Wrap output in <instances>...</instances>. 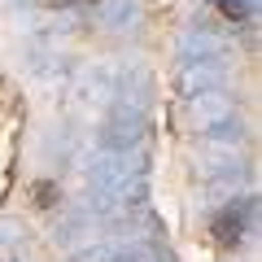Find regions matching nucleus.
I'll use <instances>...</instances> for the list:
<instances>
[{"label":"nucleus","mask_w":262,"mask_h":262,"mask_svg":"<svg viewBox=\"0 0 262 262\" xmlns=\"http://www.w3.org/2000/svg\"><path fill=\"white\" fill-rule=\"evenodd\" d=\"M27 241V236H22V223H13V219H0V249H5V245H22Z\"/></svg>","instance_id":"14"},{"label":"nucleus","mask_w":262,"mask_h":262,"mask_svg":"<svg viewBox=\"0 0 262 262\" xmlns=\"http://www.w3.org/2000/svg\"><path fill=\"white\" fill-rule=\"evenodd\" d=\"M196 175L214 196H236L253 184V166L249 158H241V149H210L196 166Z\"/></svg>","instance_id":"4"},{"label":"nucleus","mask_w":262,"mask_h":262,"mask_svg":"<svg viewBox=\"0 0 262 262\" xmlns=\"http://www.w3.org/2000/svg\"><path fill=\"white\" fill-rule=\"evenodd\" d=\"M114 101L136 105V110H144V114H149V105H153V75L144 70L140 61L118 66V79H114Z\"/></svg>","instance_id":"7"},{"label":"nucleus","mask_w":262,"mask_h":262,"mask_svg":"<svg viewBox=\"0 0 262 262\" xmlns=\"http://www.w3.org/2000/svg\"><path fill=\"white\" fill-rule=\"evenodd\" d=\"M92 18H96V27L122 35V31H136L144 22V0H96Z\"/></svg>","instance_id":"8"},{"label":"nucleus","mask_w":262,"mask_h":262,"mask_svg":"<svg viewBox=\"0 0 262 262\" xmlns=\"http://www.w3.org/2000/svg\"><path fill=\"white\" fill-rule=\"evenodd\" d=\"M201 140H206L210 149H245V144H249V122L241 118V110H232V114H223V118L206 122V127H201Z\"/></svg>","instance_id":"9"},{"label":"nucleus","mask_w":262,"mask_h":262,"mask_svg":"<svg viewBox=\"0 0 262 262\" xmlns=\"http://www.w3.org/2000/svg\"><path fill=\"white\" fill-rule=\"evenodd\" d=\"M253 227H258V196L253 192H236L210 210V236L219 245H227V249L245 245L253 236Z\"/></svg>","instance_id":"3"},{"label":"nucleus","mask_w":262,"mask_h":262,"mask_svg":"<svg viewBox=\"0 0 262 262\" xmlns=\"http://www.w3.org/2000/svg\"><path fill=\"white\" fill-rule=\"evenodd\" d=\"M114 79H118V66H96V70H83L75 88L79 105H110L114 101Z\"/></svg>","instance_id":"11"},{"label":"nucleus","mask_w":262,"mask_h":262,"mask_svg":"<svg viewBox=\"0 0 262 262\" xmlns=\"http://www.w3.org/2000/svg\"><path fill=\"white\" fill-rule=\"evenodd\" d=\"M210 5H214L227 22H249L253 9H258V0H210Z\"/></svg>","instance_id":"13"},{"label":"nucleus","mask_w":262,"mask_h":262,"mask_svg":"<svg viewBox=\"0 0 262 262\" xmlns=\"http://www.w3.org/2000/svg\"><path fill=\"white\" fill-rule=\"evenodd\" d=\"M227 79H232V70L223 61H179V70H175V88L184 101L206 96V92H223Z\"/></svg>","instance_id":"6"},{"label":"nucleus","mask_w":262,"mask_h":262,"mask_svg":"<svg viewBox=\"0 0 262 262\" xmlns=\"http://www.w3.org/2000/svg\"><path fill=\"white\" fill-rule=\"evenodd\" d=\"M175 57L179 61H223L232 57V44H227V35H219L214 22H188L184 31H179V44H175Z\"/></svg>","instance_id":"5"},{"label":"nucleus","mask_w":262,"mask_h":262,"mask_svg":"<svg viewBox=\"0 0 262 262\" xmlns=\"http://www.w3.org/2000/svg\"><path fill=\"white\" fill-rule=\"evenodd\" d=\"M149 140V114L136 110V105L110 101L105 105V118L96 122V149L105 153H136Z\"/></svg>","instance_id":"2"},{"label":"nucleus","mask_w":262,"mask_h":262,"mask_svg":"<svg viewBox=\"0 0 262 262\" xmlns=\"http://www.w3.org/2000/svg\"><path fill=\"white\" fill-rule=\"evenodd\" d=\"M236 110V96L227 92H206V96H192L188 101V114L196 118V127H206V122H214V118H223V114H232Z\"/></svg>","instance_id":"12"},{"label":"nucleus","mask_w":262,"mask_h":262,"mask_svg":"<svg viewBox=\"0 0 262 262\" xmlns=\"http://www.w3.org/2000/svg\"><path fill=\"white\" fill-rule=\"evenodd\" d=\"M83 184L96 192H118L127 201H149V158L140 149L136 153H88L83 158Z\"/></svg>","instance_id":"1"},{"label":"nucleus","mask_w":262,"mask_h":262,"mask_svg":"<svg viewBox=\"0 0 262 262\" xmlns=\"http://www.w3.org/2000/svg\"><path fill=\"white\" fill-rule=\"evenodd\" d=\"M88 236H96V223H92V214H88L79 201H70V206L61 210V214L53 219V245H79V241H88Z\"/></svg>","instance_id":"10"}]
</instances>
